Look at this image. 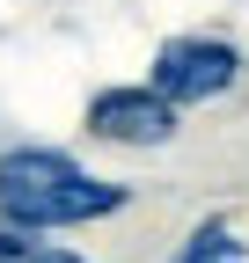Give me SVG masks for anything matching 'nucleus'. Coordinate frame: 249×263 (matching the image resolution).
Wrapping results in <instances>:
<instances>
[{
	"instance_id": "4",
	"label": "nucleus",
	"mask_w": 249,
	"mask_h": 263,
	"mask_svg": "<svg viewBox=\"0 0 249 263\" xmlns=\"http://www.w3.org/2000/svg\"><path fill=\"white\" fill-rule=\"evenodd\" d=\"M169 263H249V241L227 219H205V227H191V241H183Z\"/></svg>"
},
{
	"instance_id": "2",
	"label": "nucleus",
	"mask_w": 249,
	"mask_h": 263,
	"mask_svg": "<svg viewBox=\"0 0 249 263\" xmlns=\"http://www.w3.org/2000/svg\"><path fill=\"white\" fill-rule=\"evenodd\" d=\"M242 81V51L227 37H169L147 66V88L162 95V103H212V95H227Z\"/></svg>"
},
{
	"instance_id": "1",
	"label": "nucleus",
	"mask_w": 249,
	"mask_h": 263,
	"mask_svg": "<svg viewBox=\"0 0 249 263\" xmlns=\"http://www.w3.org/2000/svg\"><path fill=\"white\" fill-rule=\"evenodd\" d=\"M0 212H8L22 234L88 227V219L124 212V183H96L81 161L51 154V146H15V154H0Z\"/></svg>"
},
{
	"instance_id": "5",
	"label": "nucleus",
	"mask_w": 249,
	"mask_h": 263,
	"mask_svg": "<svg viewBox=\"0 0 249 263\" xmlns=\"http://www.w3.org/2000/svg\"><path fill=\"white\" fill-rule=\"evenodd\" d=\"M22 263H81V256H66V249H29Z\"/></svg>"
},
{
	"instance_id": "3",
	"label": "nucleus",
	"mask_w": 249,
	"mask_h": 263,
	"mask_svg": "<svg viewBox=\"0 0 249 263\" xmlns=\"http://www.w3.org/2000/svg\"><path fill=\"white\" fill-rule=\"evenodd\" d=\"M88 139L103 146H169L176 139V103L154 88H103L88 95Z\"/></svg>"
}]
</instances>
